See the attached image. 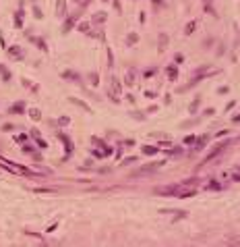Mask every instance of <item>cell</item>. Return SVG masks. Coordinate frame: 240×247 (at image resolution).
<instances>
[{"mask_svg": "<svg viewBox=\"0 0 240 247\" xmlns=\"http://www.w3.org/2000/svg\"><path fill=\"white\" fill-rule=\"evenodd\" d=\"M133 162H137V156H130V158H126L122 164H133Z\"/></svg>", "mask_w": 240, "mask_h": 247, "instance_id": "cell-33", "label": "cell"}, {"mask_svg": "<svg viewBox=\"0 0 240 247\" xmlns=\"http://www.w3.org/2000/svg\"><path fill=\"white\" fill-rule=\"evenodd\" d=\"M102 21H106V15L104 13H95L93 15V23H102Z\"/></svg>", "mask_w": 240, "mask_h": 247, "instance_id": "cell-19", "label": "cell"}, {"mask_svg": "<svg viewBox=\"0 0 240 247\" xmlns=\"http://www.w3.org/2000/svg\"><path fill=\"white\" fill-rule=\"evenodd\" d=\"M232 179H234V181H240V174H234Z\"/></svg>", "mask_w": 240, "mask_h": 247, "instance_id": "cell-40", "label": "cell"}, {"mask_svg": "<svg viewBox=\"0 0 240 247\" xmlns=\"http://www.w3.org/2000/svg\"><path fill=\"white\" fill-rule=\"evenodd\" d=\"M64 13H66V2H64V0H58V8H56V15H58V17H64Z\"/></svg>", "mask_w": 240, "mask_h": 247, "instance_id": "cell-9", "label": "cell"}, {"mask_svg": "<svg viewBox=\"0 0 240 247\" xmlns=\"http://www.w3.org/2000/svg\"><path fill=\"white\" fill-rule=\"evenodd\" d=\"M199 102H201V98H195V102H193V104H191V108H188V110H191V112H193V114H195V112H197V108H199Z\"/></svg>", "mask_w": 240, "mask_h": 247, "instance_id": "cell-23", "label": "cell"}, {"mask_svg": "<svg viewBox=\"0 0 240 247\" xmlns=\"http://www.w3.org/2000/svg\"><path fill=\"white\" fill-rule=\"evenodd\" d=\"M0 75H2V79H4V81H10V73H8L2 65H0Z\"/></svg>", "mask_w": 240, "mask_h": 247, "instance_id": "cell-20", "label": "cell"}, {"mask_svg": "<svg viewBox=\"0 0 240 247\" xmlns=\"http://www.w3.org/2000/svg\"><path fill=\"white\" fill-rule=\"evenodd\" d=\"M205 189H211V191H215V189H222V185H219L217 181H211V185H207Z\"/></svg>", "mask_w": 240, "mask_h": 247, "instance_id": "cell-26", "label": "cell"}, {"mask_svg": "<svg viewBox=\"0 0 240 247\" xmlns=\"http://www.w3.org/2000/svg\"><path fill=\"white\" fill-rule=\"evenodd\" d=\"M151 75H155V69H149V71H145V77H151Z\"/></svg>", "mask_w": 240, "mask_h": 247, "instance_id": "cell-37", "label": "cell"}, {"mask_svg": "<svg viewBox=\"0 0 240 247\" xmlns=\"http://www.w3.org/2000/svg\"><path fill=\"white\" fill-rule=\"evenodd\" d=\"M77 2H81V4H85V2H89V0H77Z\"/></svg>", "mask_w": 240, "mask_h": 247, "instance_id": "cell-41", "label": "cell"}, {"mask_svg": "<svg viewBox=\"0 0 240 247\" xmlns=\"http://www.w3.org/2000/svg\"><path fill=\"white\" fill-rule=\"evenodd\" d=\"M232 123H234V125H236V123H240V114H238V116H234V119H232Z\"/></svg>", "mask_w": 240, "mask_h": 247, "instance_id": "cell-39", "label": "cell"}, {"mask_svg": "<svg viewBox=\"0 0 240 247\" xmlns=\"http://www.w3.org/2000/svg\"><path fill=\"white\" fill-rule=\"evenodd\" d=\"M195 139H197L195 135H188V137H184V143H195Z\"/></svg>", "mask_w": 240, "mask_h": 247, "instance_id": "cell-32", "label": "cell"}, {"mask_svg": "<svg viewBox=\"0 0 240 247\" xmlns=\"http://www.w3.org/2000/svg\"><path fill=\"white\" fill-rule=\"evenodd\" d=\"M228 143H230V141H222V143H217V145H215V148H213V150H211V152L207 154V158H203L201 166H203V164H207L209 160H213V158H215V156H217V154H219V152H222V150H224V148L228 145Z\"/></svg>", "mask_w": 240, "mask_h": 247, "instance_id": "cell-1", "label": "cell"}, {"mask_svg": "<svg viewBox=\"0 0 240 247\" xmlns=\"http://www.w3.org/2000/svg\"><path fill=\"white\" fill-rule=\"evenodd\" d=\"M195 27H197V21H191V23L184 27V33H186V36H191V33L195 31Z\"/></svg>", "mask_w": 240, "mask_h": 247, "instance_id": "cell-14", "label": "cell"}, {"mask_svg": "<svg viewBox=\"0 0 240 247\" xmlns=\"http://www.w3.org/2000/svg\"><path fill=\"white\" fill-rule=\"evenodd\" d=\"M163 162H149V164H145V168H141L137 174H145V172H151V170H155V168H160Z\"/></svg>", "mask_w": 240, "mask_h": 247, "instance_id": "cell-4", "label": "cell"}, {"mask_svg": "<svg viewBox=\"0 0 240 247\" xmlns=\"http://www.w3.org/2000/svg\"><path fill=\"white\" fill-rule=\"evenodd\" d=\"M193 195H197V191H195V189H191V191H184V193H180V200H186V197H193Z\"/></svg>", "mask_w": 240, "mask_h": 247, "instance_id": "cell-21", "label": "cell"}, {"mask_svg": "<svg viewBox=\"0 0 240 247\" xmlns=\"http://www.w3.org/2000/svg\"><path fill=\"white\" fill-rule=\"evenodd\" d=\"M8 56L15 58V60H21V58H23V50L17 48V46H13V48H8Z\"/></svg>", "mask_w": 240, "mask_h": 247, "instance_id": "cell-3", "label": "cell"}, {"mask_svg": "<svg viewBox=\"0 0 240 247\" xmlns=\"http://www.w3.org/2000/svg\"><path fill=\"white\" fill-rule=\"evenodd\" d=\"M21 25H23V10H19L15 15V27H21Z\"/></svg>", "mask_w": 240, "mask_h": 247, "instance_id": "cell-12", "label": "cell"}, {"mask_svg": "<svg viewBox=\"0 0 240 247\" xmlns=\"http://www.w3.org/2000/svg\"><path fill=\"white\" fill-rule=\"evenodd\" d=\"M33 15H35V19H43V13H41V10L38 8V6L33 8Z\"/></svg>", "mask_w": 240, "mask_h": 247, "instance_id": "cell-29", "label": "cell"}, {"mask_svg": "<svg viewBox=\"0 0 240 247\" xmlns=\"http://www.w3.org/2000/svg\"><path fill=\"white\" fill-rule=\"evenodd\" d=\"M166 44H168V36H166V33H161V36H160V52H163V50H166Z\"/></svg>", "mask_w": 240, "mask_h": 247, "instance_id": "cell-17", "label": "cell"}, {"mask_svg": "<svg viewBox=\"0 0 240 247\" xmlns=\"http://www.w3.org/2000/svg\"><path fill=\"white\" fill-rule=\"evenodd\" d=\"M71 102H73V104H77V106H81V108H83V110H87V112H91V108H89V106H87V104H83V102H81V100H77V98H71Z\"/></svg>", "mask_w": 240, "mask_h": 247, "instance_id": "cell-15", "label": "cell"}, {"mask_svg": "<svg viewBox=\"0 0 240 247\" xmlns=\"http://www.w3.org/2000/svg\"><path fill=\"white\" fill-rule=\"evenodd\" d=\"M215 135H217V137H226V135H228V131L224 129V131H219V133H215Z\"/></svg>", "mask_w": 240, "mask_h": 247, "instance_id": "cell-38", "label": "cell"}, {"mask_svg": "<svg viewBox=\"0 0 240 247\" xmlns=\"http://www.w3.org/2000/svg\"><path fill=\"white\" fill-rule=\"evenodd\" d=\"M124 81H126V85H135V69H128V73H126Z\"/></svg>", "mask_w": 240, "mask_h": 247, "instance_id": "cell-10", "label": "cell"}, {"mask_svg": "<svg viewBox=\"0 0 240 247\" xmlns=\"http://www.w3.org/2000/svg\"><path fill=\"white\" fill-rule=\"evenodd\" d=\"M75 21H77V19H75V17H71V19H68V21L64 23V27H62V31H64V33H68V29H71V27L75 25Z\"/></svg>", "mask_w": 240, "mask_h": 247, "instance_id": "cell-13", "label": "cell"}, {"mask_svg": "<svg viewBox=\"0 0 240 247\" xmlns=\"http://www.w3.org/2000/svg\"><path fill=\"white\" fill-rule=\"evenodd\" d=\"M238 168H240V166H238Z\"/></svg>", "mask_w": 240, "mask_h": 247, "instance_id": "cell-42", "label": "cell"}, {"mask_svg": "<svg viewBox=\"0 0 240 247\" xmlns=\"http://www.w3.org/2000/svg\"><path fill=\"white\" fill-rule=\"evenodd\" d=\"M137 40H139V36H137V33H130V36L126 38V44H128V46H133Z\"/></svg>", "mask_w": 240, "mask_h": 247, "instance_id": "cell-25", "label": "cell"}, {"mask_svg": "<svg viewBox=\"0 0 240 247\" xmlns=\"http://www.w3.org/2000/svg\"><path fill=\"white\" fill-rule=\"evenodd\" d=\"M23 110H25V104L23 102H17V104L10 106V114H17V112H23Z\"/></svg>", "mask_w": 240, "mask_h": 247, "instance_id": "cell-8", "label": "cell"}, {"mask_svg": "<svg viewBox=\"0 0 240 247\" xmlns=\"http://www.w3.org/2000/svg\"><path fill=\"white\" fill-rule=\"evenodd\" d=\"M79 29H81V31H89V23H81Z\"/></svg>", "mask_w": 240, "mask_h": 247, "instance_id": "cell-35", "label": "cell"}, {"mask_svg": "<svg viewBox=\"0 0 240 247\" xmlns=\"http://www.w3.org/2000/svg\"><path fill=\"white\" fill-rule=\"evenodd\" d=\"M155 193H161V195H172V193H178V185H174V187H163V189H158Z\"/></svg>", "mask_w": 240, "mask_h": 247, "instance_id": "cell-6", "label": "cell"}, {"mask_svg": "<svg viewBox=\"0 0 240 247\" xmlns=\"http://www.w3.org/2000/svg\"><path fill=\"white\" fill-rule=\"evenodd\" d=\"M158 152H160L158 145H145V148H143V154H145V156H153V154H158Z\"/></svg>", "mask_w": 240, "mask_h": 247, "instance_id": "cell-7", "label": "cell"}, {"mask_svg": "<svg viewBox=\"0 0 240 247\" xmlns=\"http://www.w3.org/2000/svg\"><path fill=\"white\" fill-rule=\"evenodd\" d=\"M23 152H25V154H31L33 148H31V145H23Z\"/></svg>", "mask_w": 240, "mask_h": 247, "instance_id": "cell-36", "label": "cell"}, {"mask_svg": "<svg viewBox=\"0 0 240 247\" xmlns=\"http://www.w3.org/2000/svg\"><path fill=\"white\" fill-rule=\"evenodd\" d=\"M29 116H31L33 121H40V119H41V112L38 110V108H31V110H29Z\"/></svg>", "mask_w": 240, "mask_h": 247, "instance_id": "cell-16", "label": "cell"}, {"mask_svg": "<svg viewBox=\"0 0 240 247\" xmlns=\"http://www.w3.org/2000/svg\"><path fill=\"white\" fill-rule=\"evenodd\" d=\"M60 139H62V141H64V145H66V154H73V148H75V145H73V141H68V137H66V135H60Z\"/></svg>", "mask_w": 240, "mask_h": 247, "instance_id": "cell-11", "label": "cell"}, {"mask_svg": "<svg viewBox=\"0 0 240 247\" xmlns=\"http://www.w3.org/2000/svg\"><path fill=\"white\" fill-rule=\"evenodd\" d=\"M33 42H35V44L40 46V48L43 50V52H48V46H46V42H43V40H33Z\"/></svg>", "mask_w": 240, "mask_h": 247, "instance_id": "cell-28", "label": "cell"}, {"mask_svg": "<svg viewBox=\"0 0 240 247\" xmlns=\"http://www.w3.org/2000/svg\"><path fill=\"white\" fill-rule=\"evenodd\" d=\"M89 79H91V85H99V77H97V73H89Z\"/></svg>", "mask_w": 240, "mask_h": 247, "instance_id": "cell-24", "label": "cell"}, {"mask_svg": "<svg viewBox=\"0 0 240 247\" xmlns=\"http://www.w3.org/2000/svg\"><path fill=\"white\" fill-rule=\"evenodd\" d=\"M25 139H27V135H15V141H19V143L25 141Z\"/></svg>", "mask_w": 240, "mask_h": 247, "instance_id": "cell-34", "label": "cell"}, {"mask_svg": "<svg viewBox=\"0 0 240 247\" xmlns=\"http://www.w3.org/2000/svg\"><path fill=\"white\" fill-rule=\"evenodd\" d=\"M130 116H133V119H139V121H143V119H145V116H143V112H133Z\"/></svg>", "mask_w": 240, "mask_h": 247, "instance_id": "cell-31", "label": "cell"}, {"mask_svg": "<svg viewBox=\"0 0 240 247\" xmlns=\"http://www.w3.org/2000/svg\"><path fill=\"white\" fill-rule=\"evenodd\" d=\"M35 193H54V189H46V187H35Z\"/></svg>", "mask_w": 240, "mask_h": 247, "instance_id": "cell-27", "label": "cell"}, {"mask_svg": "<svg viewBox=\"0 0 240 247\" xmlns=\"http://www.w3.org/2000/svg\"><path fill=\"white\" fill-rule=\"evenodd\" d=\"M112 83H114V85H112V91H114V93L118 96V93H120V83H118V79L114 77V79H112Z\"/></svg>", "mask_w": 240, "mask_h": 247, "instance_id": "cell-22", "label": "cell"}, {"mask_svg": "<svg viewBox=\"0 0 240 247\" xmlns=\"http://www.w3.org/2000/svg\"><path fill=\"white\" fill-rule=\"evenodd\" d=\"M209 141V137L207 135H203V137H197L195 139V145H193V152H199L201 148H205V143Z\"/></svg>", "mask_w": 240, "mask_h": 247, "instance_id": "cell-2", "label": "cell"}, {"mask_svg": "<svg viewBox=\"0 0 240 247\" xmlns=\"http://www.w3.org/2000/svg\"><path fill=\"white\" fill-rule=\"evenodd\" d=\"M62 77H64V79H75V81H79V75H77V73H71V71H64Z\"/></svg>", "mask_w": 240, "mask_h": 247, "instance_id": "cell-18", "label": "cell"}, {"mask_svg": "<svg viewBox=\"0 0 240 247\" xmlns=\"http://www.w3.org/2000/svg\"><path fill=\"white\" fill-rule=\"evenodd\" d=\"M56 123H58V125H68V123H71V119H66V116H62V119H58Z\"/></svg>", "mask_w": 240, "mask_h": 247, "instance_id": "cell-30", "label": "cell"}, {"mask_svg": "<svg viewBox=\"0 0 240 247\" xmlns=\"http://www.w3.org/2000/svg\"><path fill=\"white\" fill-rule=\"evenodd\" d=\"M166 73H168L170 81H176V79H178V69H176V65H170V67L166 69Z\"/></svg>", "mask_w": 240, "mask_h": 247, "instance_id": "cell-5", "label": "cell"}]
</instances>
